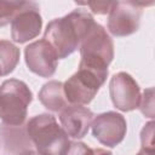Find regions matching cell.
Wrapping results in <instances>:
<instances>
[{
    "mask_svg": "<svg viewBox=\"0 0 155 155\" xmlns=\"http://www.w3.org/2000/svg\"><path fill=\"white\" fill-rule=\"evenodd\" d=\"M39 101L47 110L59 113L64 107L68 105L63 82L58 80H51L44 84L39 91Z\"/></svg>",
    "mask_w": 155,
    "mask_h": 155,
    "instance_id": "13",
    "label": "cell"
},
{
    "mask_svg": "<svg viewBox=\"0 0 155 155\" xmlns=\"http://www.w3.org/2000/svg\"><path fill=\"white\" fill-rule=\"evenodd\" d=\"M41 28L42 17L39 5L33 0H27L11 21V38L15 42L24 44L36 38Z\"/></svg>",
    "mask_w": 155,
    "mask_h": 155,
    "instance_id": "7",
    "label": "cell"
},
{
    "mask_svg": "<svg viewBox=\"0 0 155 155\" xmlns=\"http://www.w3.org/2000/svg\"><path fill=\"white\" fill-rule=\"evenodd\" d=\"M21 58L19 48L8 40H0V76H6L15 70Z\"/></svg>",
    "mask_w": 155,
    "mask_h": 155,
    "instance_id": "14",
    "label": "cell"
},
{
    "mask_svg": "<svg viewBox=\"0 0 155 155\" xmlns=\"http://www.w3.org/2000/svg\"><path fill=\"white\" fill-rule=\"evenodd\" d=\"M105 81L94 73L79 68L65 82H63L64 94L70 104L87 105L98 93L99 88Z\"/></svg>",
    "mask_w": 155,
    "mask_h": 155,
    "instance_id": "5",
    "label": "cell"
},
{
    "mask_svg": "<svg viewBox=\"0 0 155 155\" xmlns=\"http://www.w3.org/2000/svg\"><path fill=\"white\" fill-rule=\"evenodd\" d=\"M31 101L33 92L24 81L5 80L0 85V120L7 125L24 124Z\"/></svg>",
    "mask_w": 155,
    "mask_h": 155,
    "instance_id": "4",
    "label": "cell"
},
{
    "mask_svg": "<svg viewBox=\"0 0 155 155\" xmlns=\"http://www.w3.org/2000/svg\"><path fill=\"white\" fill-rule=\"evenodd\" d=\"M108 15L107 27L109 33L114 36H128L139 29L142 8L137 6H133L124 0H119Z\"/></svg>",
    "mask_w": 155,
    "mask_h": 155,
    "instance_id": "10",
    "label": "cell"
},
{
    "mask_svg": "<svg viewBox=\"0 0 155 155\" xmlns=\"http://www.w3.org/2000/svg\"><path fill=\"white\" fill-rule=\"evenodd\" d=\"M24 59L28 69L40 78H51L57 70L58 57L45 39L29 44L24 50Z\"/></svg>",
    "mask_w": 155,
    "mask_h": 155,
    "instance_id": "9",
    "label": "cell"
},
{
    "mask_svg": "<svg viewBox=\"0 0 155 155\" xmlns=\"http://www.w3.org/2000/svg\"><path fill=\"white\" fill-rule=\"evenodd\" d=\"M92 136L104 147L114 148L120 144L127 132L126 119L116 111H105L93 117Z\"/></svg>",
    "mask_w": 155,
    "mask_h": 155,
    "instance_id": "6",
    "label": "cell"
},
{
    "mask_svg": "<svg viewBox=\"0 0 155 155\" xmlns=\"http://www.w3.org/2000/svg\"><path fill=\"white\" fill-rule=\"evenodd\" d=\"M138 108L144 116L149 119L154 117V88L153 87L144 90L143 96H140Z\"/></svg>",
    "mask_w": 155,
    "mask_h": 155,
    "instance_id": "17",
    "label": "cell"
},
{
    "mask_svg": "<svg viewBox=\"0 0 155 155\" xmlns=\"http://www.w3.org/2000/svg\"><path fill=\"white\" fill-rule=\"evenodd\" d=\"M154 121H150L144 125L140 132V143H142V151L151 153L153 151V139H154Z\"/></svg>",
    "mask_w": 155,
    "mask_h": 155,
    "instance_id": "18",
    "label": "cell"
},
{
    "mask_svg": "<svg viewBox=\"0 0 155 155\" xmlns=\"http://www.w3.org/2000/svg\"><path fill=\"white\" fill-rule=\"evenodd\" d=\"M133 6H137L139 8H143V7H150L154 5L155 0H124Z\"/></svg>",
    "mask_w": 155,
    "mask_h": 155,
    "instance_id": "20",
    "label": "cell"
},
{
    "mask_svg": "<svg viewBox=\"0 0 155 155\" xmlns=\"http://www.w3.org/2000/svg\"><path fill=\"white\" fill-rule=\"evenodd\" d=\"M27 0H0V28L8 24Z\"/></svg>",
    "mask_w": 155,
    "mask_h": 155,
    "instance_id": "15",
    "label": "cell"
},
{
    "mask_svg": "<svg viewBox=\"0 0 155 155\" xmlns=\"http://www.w3.org/2000/svg\"><path fill=\"white\" fill-rule=\"evenodd\" d=\"M119 0H74L80 6H87L94 15H108Z\"/></svg>",
    "mask_w": 155,
    "mask_h": 155,
    "instance_id": "16",
    "label": "cell"
},
{
    "mask_svg": "<svg viewBox=\"0 0 155 155\" xmlns=\"http://www.w3.org/2000/svg\"><path fill=\"white\" fill-rule=\"evenodd\" d=\"M29 138L36 153L40 154H68L70 140L56 117L51 114H39L25 124Z\"/></svg>",
    "mask_w": 155,
    "mask_h": 155,
    "instance_id": "3",
    "label": "cell"
},
{
    "mask_svg": "<svg viewBox=\"0 0 155 155\" xmlns=\"http://www.w3.org/2000/svg\"><path fill=\"white\" fill-rule=\"evenodd\" d=\"M90 149L86 147V144L80 142H70V147L68 150V154H75V153H88Z\"/></svg>",
    "mask_w": 155,
    "mask_h": 155,
    "instance_id": "19",
    "label": "cell"
},
{
    "mask_svg": "<svg viewBox=\"0 0 155 155\" xmlns=\"http://www.w3.org/2000/svg\"><path fill=\"white\" fill-rule=\"evenodd\" d=\"M109 94L114 107L121 111H132L139 105L140 88L128 73L119 71L111 76Z\"/></svg>",
    "mask_w": 155,
    "mask_h": 155,
    "instance_id": "8",
    "label": "cell"
},
{
    "mask_svg": "<svg viewBox=\"0 0 155 155\" xmlns=\"http://www.w3.org/2000/svg\"><path fill=\"white\" fill-rule=\"evenodd\" d=\"M79 68L87 69L107 81L108 67L114 58V42L103 25L94 22L80 44Z\"/></svg>",
    "mask_w": 155,
    "mask_h": 155,
    "instance_id": "2",
    "label": "cell"
},
{
    "mask_svg": "<svg viewBox=\"0 0 155 155\" xmlns=\"http://www.w3.org/2000/svg\"><path fill=\"white\" fill-rule=\"evenodd\" d=\"M93 117L94 114L91 109L79 104H68L59 111L61 126L74 139H81L87 134Z\"/></svg>",
    "mask_w": 155,
    "mask_h": 155,
    "instance_id": "11",
    "label": "cell"
},
{
    "mask_svg": "<svg viewBox=\"0 0 155 155\" xmlns=\"http://www.w3.org/2000/svg\"><path fill=\"white\" fill-rule=\"evenodd\" d=\"M93 23L94 19L90 12L76 8L63 17L48 22L44 39L52 46L58 59H63L80 47Z\"/></svg>",
    "mask_w": 155,
    "mask_h": 155,
    "instance_id": "1",
    "label": "cell"
},
{
    "mask_svg": "<svg viewBox=\"0 0 155 155\" xmlns=\"http://www.w3.org/2000/svg\"><path fill=\"white\" fill-rule=\"evenodd\" d=\"M0 138L5 153L10 154H34L35 148L28 136L25 125H0Z\"/></svg>",
    "mask_w": 155,
    "mask_h": 155,
    "instance_id": "12",
    "label": "cell"
}]
</instances>
